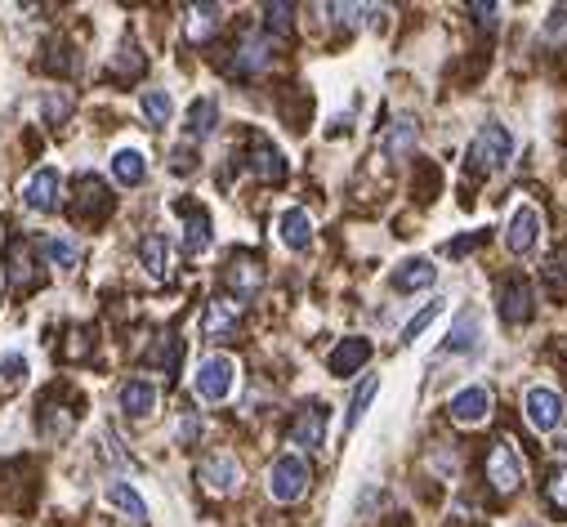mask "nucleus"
Instances as JSON below:
<instances>
[{
  "instance_id": "obj_35",
  "label": "nucleus",
  "mask_w": 567,
  "mask_h": 527,
  "mask_svg": "<svg viewBox=\"0 0 567 527\" xmlns=\"http://www.w3.org/2000/svg\"><path fill=\"white\" fill-rule=\"evenodd\" d=\"M264 14H268V32H273V27H277V32H286V27H291L295 5H268Z\"/></svg>"
},
{
  "instance_id": "obj_26",
  "label": "nucleus",
  "mask_w": 567,
  "mask_h": 527,
  "mask_svg": "<svg viewBox=\"0 0 567 527\" xmlns=\"http://www.w3.org/2000/svg\"><path fill=\"white\" fill-rule=\"evenodd\" d=\"M139 108H143V117H148V126H166V121L175 117V99H170L166 90H143Z\"/></svg>"
},
{
  "instance_id": "obj_31",
  "label": "nucleus",
  "mask_w": 567,
  "mask_h": 527,
  "mask_svg": "<svg viewBox=\"0 0 567 527\" xmlns=\"http://www.w3.org/2000/svg\"><path fill=\"white\" fill-rule=\"evenodd\" d=\"M23 380H27V358H23V353H5V358H0V389L14 394Z\"/></svg>"
},
{
  "instance_id": "obj_2",
  "label": "nucleus",
  "mask_w": 567,
  "mask_h": 527,
  "mask_svg": "<svg viewBox=\"0 0 567 527\" xmlns=\"http://www.w3.org/2000/svg\"><path fill=\"white\" fill-rule=\"evenodd\" d=\"M509 157H514V139H509V130L496 126V121H487V126L474 134V143H469V161H474L483 175H501L509 166Z\"/></svg>"
},
{
  "instance_id": "obj_15",
  "label": "nucleus",
  "mask_w": 567,
  "mask_h": 527,
  "mask_svg": "<svg viewBox=\"0 0 567 527\" xmlns=\"http://www.w3.org/2000/svg\"><path fill=\"white\" fill-rule=\"evenodd\" d=\"M277 233H282V242L291 246V251H309V242H313V219H309V210L291 206L282 219H277Z\"/></svg>"
},
{
  "instance_id": "obj_6",
  "label": "nucleus",
  "mask_w": 567,
  "mask_h": 527,
  "mask_svg": "<svg viewBox=\"0 0 567 527\" xmlns=\"http://www.w3.org/2000/svg\"><path fill=\"white\" fill-rule=\"evenodd\" d=\"M487 483H492L501 496H509L518 483H523V456L514 452L509 438H501V443L487 452Z\"/></svg>"
},
{
  "instance_id": "obj_21",
  "label": "nucleus",
  "mask_w": 567,
  "mask_h": 527,
  "mask_svg": "<svg viewBox=\"0 0 567 527\" xmlns=\"http://www.w3.org/2000/svg\"><path fill=\"white\" fill-rule=\"evenodd\" d=\"M416 139H420L416 121H411V117H398V121H393V130H389V139H384V157L402 161L407 152H416Z\"/></svg>"
},
{
  "instance_id": "obj_30",
  "label": "nucleus",
  "mask_w": 567,
  "mask_h": 527,
  "mask_svg": "<svg viewBox=\"0 0 567 527\" xmlns=\"http://www.w3.org/2000/svg\"><path fill=\"white\" fill-rule=\"evenodd\" d=\"M41 251H45V260H50L54 268H76V260H81L76 242H67V237H45Z\"/></svg>"
},
{
  "instance_id": "obj_39",
  "label": "nucleus",
  "mask_w": 567,
  "mask_h": 527,
  "mask_svg": "<svg viewBox=\"0 0 567 527\" xmlns=\"http://www.w3.org/2000/svg\"><path fill=\"white\" fill-rule=\"evenodd\" d=\"M545 36H550V41H559V36H567V9H554L550 23H545Z\"/></svg>"
},
{
  "instance_id": "obj_22",
  "label": "nucleus",
  "mask_w": 567,
  "mask_h": 527,
  "mask_svg": "<svg viewBox=\"0 0 567 527\" xmlns=\"http://www.w3.org/2000/svg\"><path fill=\"white\" fill-rule=\"evenodd\" d=\"M103 496H108V505H117L121 514H130L134 523H148V505H143V496L134 492L130 483H108V492Z\"/></svg>"
},
{
  "instance_id": "obj_33",
  "label": "nucleus",
  "mask_w": 567,
  "mask_h": 527,
  "mask_svg": "<svg viewBox=\"0 0 567 527\" xmlns=\"http://www.w3.org/2000/svg\"><path fill=\"white\" fill-rule=\"evenodd\" d=\"M9 277H14V286L32 282V255H27L23 242H9Z\"/></svg>"
},
{
  "instance_id": "obj_24",
  "label": "nucleus",
  "mask_w": 567,
  "mask_h": 527,
  "mask_svg": "<svg viewBox=\"0 0 567 527\" xmlns=\"http://www.w3.org/2000/svg\"><path fill=\"white\" fill-rule=\"evenodd\" d=\"M184 251L201 255L210 251V215L206 210H188V228H184Z\"/></svg>"
},
{
  "instance_id": "obj_20",
  "label": "nucleus",
  "mask_w": 567,
  "mask_h": 527,
  "mask_svg": "<svg viewBox=\"0 0 567 527\" xmlns=\"http://www.w3.org/2000/svg\"><path fill=\"white\" fill-rule=\"evenodd\" d=\"M251 170H255L259 179H273V184H282V179H286V161H282V152H277L273 143H264V139H255Z\"/></svg>"
},
{
  "instance_id": "obj_29",
  "label": "nucleus",
  "mask_w": 567,
  "mask_h": 527,
  "mask_svg": "<svg viewBox=\"0 0 567 527\" xmlns=\"http://www.w3.org/2000/svg\"><path fill=\"white\" fill-rule=\"evenodd\" d=\"M442 304H447V300H434V304H425V309H420L416 318H411L407 327H402V344H416L420 335H425L429 327H434V322L442 318Z\"/></svg>"
},
{
  "instance_id": "obj_32",
  "label": "nucleus",
  "mask_w": 567,
  "mask_h": 527,
  "mask_svg": "<svg viewBox=\"0 0 567 527\" xmlns=\"http://www.w3.org/2000/svg\"><path fill=\"white\" fill-rule=\"evenodd\" d=\"M215 23H219V5H201V9H192L188 41H206V36L215 32Z\"/></svg>"
},
{
  "instance_id": "obj_28",
  "label": "nucleus",
  "mask_w": 567,
  "mask_h": 527,
  "mask_svg": "<svg viewBox=\"0 0 567 527\" xmlns=\"http://www.w3.org/2000/svg\"><path fill=\"white\" fill-rule=\"evenodd\" d=\"M215 121H219V103L215 99H197L188 108V134L192 139H206V134L215 130Z\"/></svg>"
},
{
  "instance_id": "obj_36",
  "label": "nucleus",
  "mask_w": 567,
  "mask_h": 527,
  "mask_svg": "<svg viewBox=\"0 0 567 527\" xmlns=\"http://www.w3.org/2000/svg\"><path fill=\"white\" fill-rule=\"evenodd\" d=\"M192 166H197L192 148H175V157H170V170H175V175H192Z\"/></svg>"
},
{
  "instance_id": "obj_38",
  "label": "nucleus",
  "mask_w": 567,
  "mask_h": 527,
  "mask_svg": "<svg viewBox=\"0 0 567 527\" xmlns=\"http://www.w3.org/2000/svg\"><path fill=\"white\" fill-rule=\"evenodd\" d=\"M67 108H72V103H67V94H50V99H45V117H50V121H63Z\"/></svg>"
},
{
  "instance_id": "obj_5",
  "label": "nucleus",
  "mask_w": 567,
  "mask_h": 527,
  "mask_svg": "<svg viewBox=\"0 0 567 527\" xmlns=\"http://www.w3.org/2000/svg\"><path fill=\"white\" fill-rule=\"evenodd\" d=\"M536 242H541V210L532 201H518L514 215H509V228H505V246L514 255H532Z\"/></svg>"
},
{
  "instance_id": "obj_11",
  "label": "nucleus",
  "mask_w": 567,
  "mask_h": 527,
  "mask_svg": "<svg viewBox=\"0 0 567 527\" xmlns=\"http://www.w3.org/2000/svg\"><path fill=\"white\" fill-rule=\"evenodd\" d=\"M237 322H242V309L233 300H210L206 318H201V331H206V340H228L237 331Z\"/></svg>"
},
{
  "instance_id": "obj_18",
  "label": "nucleus",
  "mask_w": 567,
  "mask_h": 527,
  "mask_svg": "<svg viewBox=\"0 0 567 527\" xmlns=\"http://www.w3.org/2000/svg\"><path fill=\"white\" fill-rule=\"evenodd\" d=\"M434 282H438V268L429 260H407L393 273V286H398V291H425V286H434Z\"/></svg>"
},
{
  "instance_id": "obj_12",
  "label": "nucleus",
  "mask_w": 567,
  "mask_h": 527,
  "mask_svg": "<svg viewBox=\"0 0 567 527\" xmlns=\"http://www.w3.org/2000/svg\"><path fill=\"white\" fill-rule=\"evenodd\" d=\"M121 411L134 420H148L157 411V385L152 380H126L121 385Z\"/></svg>"
},
{
  "instance_id": "obj_9",
  "label": "nucleus",
  "mask_w": 567,
  "mask_h": 527,
  "mask_svg": "<svg viewBox=\"0 0 567 527\" xmlns=\"http://www.w3.org/2000/svg\"><path fill=\"white\" fill-rule=\"evenodd\" d=\"M487 416H492V389L487 385H469L451 398V420H460V425H478Z\"/></svg>"
},
{
  "instance_id": "obj_7",
  "label": "nucleus",
  "mask_w": 567,
  "mask_h": 527,
  "mask_svg": "<svg viewBox=\"0 0 567 527\" xmlns=\"http://www.w3.org/2000/svg\"><path fill=\"white\" fill-rule=\"evenodd\" d=\"M59 193H63L59 170L41 166V170H32V179L23 184V206L36 210V215H54V210H59Z\"/></svg>"
},
{
  "instance_id": "obj_3",
  "label": "nucleus",
  "mask_w": 567,
  "mask_h": 527,
  "mask_svg": "<svg viewBox=\"0 0 567 527\" xmlns=\"http://www.w3.org/2000/svg\"><path fill=\"white\" fill-rule=\"evenodd\" d=\"M309 492V465L300 461V456H282V461H273L268 469V496L282 505L300 501V496Z\"/></svg>"
},
{
  "instance_id": "obj_16",
  "label": "nucleus",
  "mask_w": 567,
  "mask_h": 527,
  "mask_svg": "<svg viewBox=\"0 0 567 527\" xmlns=\"http://www.w3.org/2000/svg\"><path fill=\"white\" fill-rule=\"evenodd\" d=\"M228 286H233L237 295H255L259 291V282H264V268H259L255 255H233L228 260Z\"/></svg>"
},
{
  "instance_id": "obj_1",
  "label": "nucleus",
  "mask_w": 567,
  "mask_h": 527,
  "mask_svg": "<svg viewBox=\"0 0 567 527\" xmlns=\"http://www.w3.org/2000/svg\"><path fill=\"white\" fill-rule=\"evenodd\" d=\"M192 389H197L201 402H228L237 389V362L228 353H210L201 358L197 376H192Z\"/></svg>"
},
{
  "instance_id": "obj_19",
  "label": "nucleus",
  "mask_w": 567,
  "mask_h": 527,
  "mask_svg": "<svg viewBox=\"0 0 567 527\" xmlns=\"http://www.w3.org/2000/svg\"><path fill=\"white\" fill-rule=\"evenodd\" d=\"M322 438H326V411H304L300 420L291 425V447H322Z\"/></svg>"
},
{
  "instance_id": "obj_40",
  "label": "nucleus",
  "mask_w": 567,
  "mask_h": 527,
  "mask_svg": "<svg viewBox=\"0 0 567 527\" xmlns=\"http://www.w3.org/2000/svg\"><path fill=\"white\" fill-rule=\"evenodd\" d=\"M201 434V425L197 420H179V438H184V443H192V438Z\"/></svg>"
},
{
  "instance_id": "obj_8",
  "label": "nucleus",
  "mask_w": 567,
  "mask_h": 527,
  "mask_svg": "<svg viewBox=\"0 0 567 527\" xmlns=\"http://www.w3.org/2000/svg\"><path fill=\"white\" fill-rule=\"evenodd\" d=\"M197 474H201V483H206L215 496H228V492H237V487H242V465H237V456H233V452H215V456H206Z\"/></svg>"
},
{
  "instance_id": "obj_41",
  "label": "nucleus",
  "mask_w": 567,
  "mask_h": 527,
  "mask_svg": "<svg viewBox=\"0 0 567 527\" xmlns=\"http://www.w3.org/2000/svg\"><path fill=\"white\" fill-rule=\"evenodd\" d=\"M554 452L567 456V429H563V434H554Z\"/></svg>"
},
{
  "instance_id": "obj_37",
  "label": "nucleus",
  "mask_w": 567,
  "mask_h": 527,
  "mask_svg": "<svg viewBox=\"0 0 567 527\" xmlns=\"http://www.w3.org/2000/svg\"><path fill=\"white\" fill-rule=\"evenodd\" d=\"M474 246H483V233H474V237H460V242H447V255L451 260H460V255H469Z\"/></svg>"
},
{
  "instance_id": "obj_34",
  "label": "nucleus",
  "mask_w": 567,
  "mask_h": 527,
  "mask_svg": "<svg viewBox=\"0 0 567 527\" xmlns=\"http://www.w3.org/2000/svg\"><path fill=\"white\" fill-rule=\"evenodd\" d=\"M545 496H550L554 510H563V514H567V465L550 474V487H545Z\"/></svg>"
},
{
  "instance_id": "obj_14",
  "label": "nucleus",
  "mask_w": 567,
  "mask_h": 527,
  "mask_svg": "<svg viewBox=\"0 0 567 527\" xmlns=\"http://www.w3.org/2000/svg\"><path fill=\"white\" fill-rule=\"evenodd\" d=\"M139 264H143V273L152 277V282H166L170 277V242L161 233H148L139 242Z\"/></svg>"
},
{
  "instance_id": "obj_13",
  "label": "nucleus",
  "mask_w": 567,
  "mask_h": 527,
  "mask_svg": "<svg viewBox=\"0 0 567 527\" xmlns=\"http://www.w3.org/2000/svg\"><path fill=\"white\" fill-rule=\"evenodd\" d=\"M371 362V344L367 340H344L331 349V358H326V367H331V376H353V371H362Z\"/></svg>"
},
{
  "instance_id": "obj_25",
  "label": "nucleus",
  "mask_w": 567,
  "mask_h": 527,
  "mask_svg": "<svg viewBox=\"0 0 567 527\" xmlns=\"http://www.w3.org/2000/svg\"><path fill=\"white\" fill-rule=\"evenodd\" d=\"M380 394V380L376 376H367L358 385V394H353V402H349V416H344V434H353V429L362 425V416H367V407H371V398Z\"/></svg>"
},
{
  "instance_id": "obj_27",
  "label": "nucleus",
  "mask_w": 567,
  "mask_h": 527,
  "mask_svg": "<svg viewBox=\"0 0 567 527\" xmlns=\"http://www.w3.org/2000/svg\"><path fill=\"white\" fill-rule=\"evenodd\" d=\"M447 349L451 353H474L478 349V313H460V322L447 335Z\"/></svg>"
},
{
  "instance_id": "obj_23",
  "label": "nucleus",
  "mask_w": 567,
  "mask_h": 527,
  "mask_svg": "<svg viewBox=\"0 0 567 527\" xmlns=\"http://www.w3.org/2000/svg\"><path fill=\"white\" fill-rule=\"evenodd\" d=\"M268 54H273V41H268L264 32L246 36V41H242V59H237V72H259V67H268Z\"/></svg>"
},
{
  "instance_id": "obj_10",
  "label": "nucleus",
  "mask_w": 567,
  "mask_h": 527,
  "mask_svg": "<svg viewBox=\"0 0 567 527\" xmlns=\"http://www.w3.org/2000/svg\"><path fill=\"white\" fill-rule=\"evenodd\" d=\"M501 318L509 327H518V322L532 318V286L523 282V277H505L501 286Z\"/></svg>"
},
{
  "instance_id": "obj_4",
  "label": "nucleus",
  "mask_w": 567,
  "mask_h": 527,
  "mask_svg": "<svg viewBox=\"0 0 567 527\" xmlns=\"http://www.w3.org/2000/svg\"><path fill=\"white\" fill-rule=\"evenodd\" d=\"M523 411H527V425H532V429H541V434H559V425H563V394H559V389L536 385V389H527Z\"/></svg>"
},
{
  "instance_id": "obj_17",
  "label": "nucleus",
  "mask_w": 567,
  "mask_h": 527,
  "mask_svg": "<svg viewBox=\"0 0 567 527\" xmlns=\"http://www.w3.org/2000/svg\"><path fill=\"white\" fill-rule=\"evenodd\" d=\"M112 179L126 188H139L143 179H148V161H143L139 148H121L117 157H112Z\"/></svg>"
}]
</instances>
